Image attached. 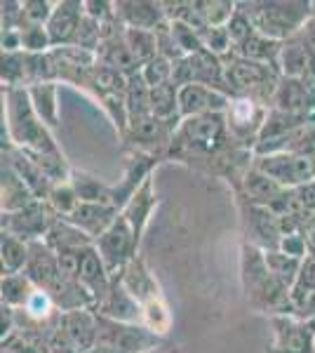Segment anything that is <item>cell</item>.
I'll list each match as a JSON object with an SVG mask.
<instances>
[{
    "label": "cell",
    "mask_w": 315,
    "mask_h": 353,
    "mask_svg": "<svg viewBox=\"0 0 315 353\" xmlns=\"http://www.w3.org/2000/svg\"><path fill=\"white\" fill-rule=\"evenodd\" d=\"M94 248H96V252H99V257L104 259V264L111 276H116V271H123L125 266L136 257L139 243H136L134 231H132L130 221L123 217V212H120V217L113 221L111 229L96 238Z\"/></svg>",
    "instance_id": "52a82bcc"
},
{
    "label": "cell",
    "mask_w": 315,
    "mask_h": 353,
    "mask_svg": "<svg viewBox=\"0 0 315 353\" xmlns=\"http://www.w3.org/2000/svg\"><path fill=\"white\" fill-rule=\"evenodd\" d=\"M280 50H283V43L273 41V38H266V36H261L259 31H254L247 41L240 45V48L233 50V52H236L238 57H243V59L259 61V64H268V66L278 68Z\"/></svg>",
    "instance_id": "603a6c76"
},
{
    "label": "cell",
    "mask_w": 315,
    "mask_h": 353,
    "mask_svg": "<svg viewBox=\"0 0 315 353\" xmlns=\"http://www.w3.org/2000/svg\"><path fill=\"white\" fill-rule=\"evenodd\" d=\"M238 8L250 17L256 31L266 38L285 43L299 36L301 28L315 17V3L306 0H263V3H238Z\"/></svg>",
    "instance_id": "3957f363"
},
{
    "label": "cell",
    "mask_w": 315,
    "mask_h": 353,
    "mask_svg": "<svg viewBox=\"0 0 315 353\" xmlns=\"http://www.w3.org/2000/svg\"><path fill=\"white\" fill-rule=\"evenodd\" d=\"M36 203V196L24 184L17 170L8 161H3V214H14Z\"/></svg>",
    "instance_id": "44dd1931"
},
{
    "label": "cell",
    "mask_w": 315,
    "mask_h": 353,
    "mask_svg": "<svg viewBox=\"0 0 315 353\" xmlns=\"http://www.w3.org/2000/svg\"><path fill=\"white\" fill-rule=\"evenodd\" d=\"M0 76H3L5 90L28 88L26 52H3V68H0Z\"/></svg>",
    "instance_id": "1f68e13d"
},
{
    "label": "cell",
    "mask_w": 315,
    "mask_h": 353,
    "mask_svg": "<svg viewBox=\"0 0 315 353\" xmlns=\"http://www.w3.org/2000/svg\"><path fill=\"white\" fill-rule=\"evenodd\" d=\"M299 38H301L303 43H306V48L315 54V17H311V21H308V24L301 28Z\"/></svg>",
    "instance_id": "b9f144b4"
},
{
    "label": "cell",
    "mask_w": 315,
    "mask_h": 353,
    "mask_svg": "<svg viewBox=\"0 0 315 353\" xmlns=\"http://www.w3.org/2000/svg\"><path fill=\"white\" fill-rule=\"evenodd\" d=\"M231 106V97L212 90L207 85H184L179 88V113L181 118L210 116V113H226Z\"/></svg>",
    "instance_id": "4fadbf2b"
},
{
    "label": "cell",
    "mask_w": 315,
    "mask_h": 353,
    "mask_svg": "<svg viewBox=\"0 0 315 353\" xmlns=\"http://www.w3.org/2000/svg\"><path fill=\"white\" fill-rule=\"evenodd\" d=\"M71 184L76 189L80 203H104L113 205V189L108 184H104L101 179H96L94 174L88 172H71ZM116 208V205H113Z\"/></svg>",
    "instance_id": "4316f807"
},
{
    "label": "cell",
    "mask_w": 315,
    "mask_h": 353,
    "mask_svg": "<svg viewBox=\"0 0 315 353\" xmlns=\"http://www.w3.org/2000/svg\"><path fill=\"white\" fill-rule=\"evenodd\" d=\"M59 219L54 214V210L50 208L45 201H36L33 205H28L26 210L14 214H3V233L17 236L26 243H36L50 233L52 224Z\"/></svg>",
    "instance_id": "ba28073f"
},
{
    "label": "cell",
    "mask_w": 315,
    "mask_h": 353,
    "mask_svg": "<svg viewBox=\"0 0 315 353\" xmlns=\"http://www.w3.org/2000/svg\"><path fill=\"white\" fill-rule=\"evenodd\" d=\"M228 137L231 132H228L226 113L181 118L172 137L170 153L179 158H216L226 149Z\"/></svg>",
    "instance_id": "277c9868"
},
{
    "label": "cell",
    "mask_w": 315,
    "mask_h": 353,
    "mask_svg": "<svg viewBox=\"0 0 315 353\" xmlns=\"http://www.w3.org/2000/svg\"><path fill=\"white\" fill-rule=\"evenodd\" d=\"M256 170L276 179L283 189H301L315 181V156L308 153H273V156H254Z\"/></svg>",
    "instance_id": "8992f818"
},
{
    "label": "cell",
    "mask_w": 315,
    "mask_h": 353,
    "mask_svg": "<svg viewBox=\"0 0 315 353\" xmlns=\"http://www.w3.org/2000/svg\"><path fill=\"white\" fill-rule=\"evenodd\" d=\"M125 104H128V116L130 121L136 118L153 116L151 113V88L141 78V71L134 76H128V90H125Z\"/></svg>",
    "instance_id": "f1b7e54d"
},
{
    "label": "cell",
    "mask_w": 315,
    "mask_h": 353,
    "mask_svg": "<svg viewBox=\"0 0 315 353\" xmlns=\"http://www.w3.org/2000/svg\"><path fill=\"white\" fill-rule=\"evenodd\" d=\"M172 76H174V64L165 57H156V59L141 66V78L146 81L148 88H160L165 83H172Z\"/></svg>",
    "instance_id": "d590c367"
},
{
    "label": "cell",
    "mask_w": 315,
    "mask_h": 353,
    "mask_svg": "<svg viewBox=\"0 0 315 353\" xmlns=\"http://www.w3.org/2000/svg\"><path fill=\"white\" fill-rule=\"evenodd\" d=\"M151 113L160 121L179 128L181 113H179V85L165 83L160 88H151Z\"/></svg>",
    "instance_id": "cb8c5ba5"
},
{
    "label": "cell",
    "mask_w": 315,
    "mask_h": 353,
    "mask_svg": "<svg viewBox=\"0 0 315 353\" xmlns=\"http://www.w3.org/2000/svg\"><path fill=\"white\" fill-rule=\"evenodd\" d=\"M226 31H228V36H231L233 50H236V48H240V45H243L245 41H247V38L256 31V28H254V24L250 21V17L238 8V12L233 14V19L226 24Z\"/></svg>",
    "instance_id": "60d3db41"
},
{
    "label": "cell",
    "mask_w": 315,
    "mask_h": 353,
    "mask_svg": "<svg viewBox=\"0 0 315 353\" xmlns=\"http://www.w3.org/2000/svg\"><path fill=\"white\" fill-rule=\"evenodd\" d=\"M223 66H226V85L231 97L254 99L266 106L268 101L273 104V97H276L280 78H283L278 73V68L243 59L236 52H231V61L223 59Z\"/></svg>",
    "instance_id": "5b68a950"
},
{
    "label": "cell",
    "mask_w": 315,
    "mask_h": 353,
    "mask_svg": "<svg viewBox=\"0 0 315 353\" xmlns=\"http://www.w3.org/2000/svg\"><path fill=\"white\" fill-rule=\"evenodd\" d=\"M96 309H99V316L108 318V321L125 323V325H144V309L123 285L120 276L111 278V288Z\"/></svg>",
    "instance_id": "7c38bea8"
},
{
    "label": "cell",
    "mask_w": 315,
    "mask_h": 353,
    "mask_svg": "<svg viewBox=\"0 0 315 353\" xmlns=\"http://www.w3.org/2000/svg\"><path fill=\"white\" fill-rule=\"evenodd\" d=\"M315 292V254H308L301 264V273L296 278L294 288H292V304H299L308 294Z\"/></svg>",
    "instance_id": "74e56055"
},
{
    "label": "cell",
    "mask_w": 315,
    "mask_h": 353,
    "mask_svg": "<svg viewBox=\"0 0 315 353\" xmlns=\"http://www.w3.org/2000/svg\"><path fill=\"white\" fill-rule=\"evenodd\" d=\"M266 118H268L266 104H259L254 99H243V97H233L231 106L226 111L228 132H231V137L238 144H250L252 139V149H254Z\"/></svg>",
    "instance_id": "30bf717a"
},
{
    "label": "cell",
    "mask_w": 315,
    "mask_h": 353,
    "mask_svg": "<svg viewBox=\"0 0 315 353\" xmlns=\"http://www.w3.org/2000/svg\"><path fill=\"white\" fill-rule=\"evenodd\" d=\"M203 48L207 50V52L226 59V57L233 52V43H231V36H228L226 26H210L207 31H203Z\"/></svg>",
    "instance_id": "f35d334b"
},
{
    "label": "cell",
    "mask_w": 315,
    "mask_h": 353,
    "mask_svg": "<svg viewBox=\"0 0 315 353\" xmlns=\"http://www.w3.org/2000/svg\"><path fill=\"white\" fill-rule=\"evenodd\" d=\"M54 5L50 0H26L24 8V26H48L50 17L54 12Z\"/></svg>",
    "instance_id": "ab89813d"
},
{
    "label": "cell",
    "mask_w": 315,
    "mask_h": 353,
    "mask_svg": "<svg viewBox=\"0 0 315 353\" xmlns=\"http://www.w3.org/2000/svg\"><path fill=\"white\" fill-rule=\"evenodd\" d=\"M116 5V17L125 28H141V31H156L160 24L167 21L163 3H148V0H120Z\"/></svg>",
    "instance_id": "2e32d148"
},
{
    "label": "cell",
    "mask_w": 315,
    "mask_h": 353,
    "mask_svg": "<svg viewBox=\"0 0 315 353\" xmlns=\"http://www.w3.org/2000/svg\"><path fill=\"white\" fill-rule=\"evenodd\" d=\"M0 257H3V276H14V273H24L28 257H31V243L21 241L17 236L3 233V243H0Z\"/></svg>",
    "instance_id": "484cf974"
},
{
    "label": "cell",
    "mask_w": 315,
    "mask_h": 353,
    "mask_svg": "<svg viewBox=\"0 0 315 353\" xmlns=\"http://www.w3.org/2000/svg\"><path fill=\"white\" fill-rule=\"evenodd\" d=\"M146 353H181L179 351V346H174V344H158V346H153V349H148Z\"/></svg>",
    "instance_id": "7bdbcfd3"
},
{
    "label": "cell",
    "mask_w": 315,
    "mask_h": 353,
    "mask_svg": "<svg viewBox=\"0 0 315 353\" xmlns=\"http://www.w3.org/2000/svg\"><path fill=\"white\" fill-rule=\"evenodd\" d=\"M120 217V210L113 208V205H104V203H80L71 214H68V221H71L76 229H80L85 236H90L92 241L106 233L113 226V221Z\"/></svg>",
    "instance_id": "9a60e30c"
},
{
    "label": "cell",
    "mask_w": 315,
    "mask_h": 353,
    "mask_svg": "<svg viewBox=\"0 0 315 353\" xmlns=\"http://www.w3.org/2000/svg\"><path fill=\"white\" fill-rule=\"evenodd\" d=\"M156 203L158 201H156V191H153V174H151L144 184L136 189V193L130 198V203L125 205V210H123V217L130 221L132 231H134V236H136V243L141 241V233L146 229L148 217H151Z\"/></svg>",
    "instance_id": "ffe728a7"
},
{
    "label": "cell",
    "mask_w": 315,
    "mask_h": 353,
    "mask_svg": "<svg viewBox=\"0 0 315 353\" xmlns=\"http://www.w3.org/2000/svg\"><path fill=\"white\" fill-rule=\"evenodd\" d=\"M45 203H48L50 208L54 210L57 217L66 219L68 214H71L73 210H76L78 205H80V198H78L76 189H73L71 179H68V181H59V184H54L52 191H50V196H48V201H45Z\"/></svg>",
    "instance_id": "d6a6232c"
},
{
    "label": "cell",
    "mask_w": 315,
    "mask_h": 353,
    "mask_svg": "<svg viewBox=\"0 0 315 353\" xmlns=\"http://www.w3.org/2000/svg\"><path fill=\"white\" fill-rule=\"evenodd\" d=\"M311 61H313V52L306 48V43L299 36H294L283 43V50H280L278 57V71L283 78H296V81H301L306 76Z\"/></svg>",
    "instance_id": "7402d4cb"
},
{
    "label": "cell",
    "mask_w": 315,
    "mask_h": 353,
    "mask_svg": "<svg viewBox=\"0 0 315 353\" xmlns=\"http://www.w3.org/2000/svg\"><path fill=\"white\" fill-rule=\"evenodd\" d=\"M240 271H243V288L247 294L250 304L263 313L273 316H294V304H292V290L268 271L266 254L254 245H243V259H240Z\"/></svg>",
    "instance_id": "7a4b0ae2"
},
{
    "label": "cell",
    "mask_w": 315,
    "mask_h": 353,
    "mask_svg": "<svg viewBox=\"0 0 315 353\" xmlns=\"http://www.w3.org/2000/svg\"><path fill=\"white\" fill-rule=\"evenodd\" d=\"M21 50L26 54H45L52 52V41H50L48 26H24L21 28Z\"/></svg>",
    "instance_id": "e575fe53"
},
{
    "label": "cell",
    "mask_w": 315,
    "mask_h": 353,
    "mask_svg": "<svg viewBox=\"0 0 315 353\" xmlns=\"http://www.w3.org/2000/svg\"><path fill=\"white\" fill-rule=\"evenodd\" d=\"M174 125L160 121L156 116H146V118H136V121L128 123L125 130V139L128 144H132V149L139 153H156L160 146H170L172 137H174Z\"/></svg>",
    "instance_id": "8fae6325"
},
{
    "label": "cell",
    "mask_w": 315,
    "mask_h": 353,
    "mask_svg": "<svg viewBox=\"0 0 315 353\" xmlns=\"http://www.w3.org/2000/svg\"><path fill=\"white\" fill-rule=\"evenodd\" d=\"M116 276H120L123 285L130 290L132 297L139 301L141 309L151 304V301L163 299V297H160V290L156 285V281H153V276L148 273V269L144 266V261H141L139 257L132 259L123 271L116 273Z\"/></svg>",
    "instance_id": "d6986e66"
},
{
    "label": "cell",
    "mask_w": 315,
    "mask_h": 353,
    "mask_svg": "<svg viewBox=\"0 0 315 353\" xmlns=\"http://www.w3.org/2000/svg\"><path fill=\"white\" fill-rule=\"evenodd\" d=\"M268 353H315V321L273 316V344Z\"/></svg>",
    "instance_id": "9c48e42d"
},
{
    "label": "cell",
    "mask_w": 315,
    "mask_h": 353,
    "mask_svg": "<svg viewBox=\"0 0 315 353\" xmlns=\"http://www.w3.org/2000/svg\"><path fill=\"white\" fill-rule=\"evenodd\" d=\"M88 353H111V351L101 349V346H94V349H92V351H88Z\"/></svg>",
    "instance_id": "ee69618b"
},
{
    "label": "cell",
    "mask_w": 315,
    "mask_h": 353,
    "mask_svg": "<svg viewBox=\"0 0 315 353\" xmlns=\"http://www.w3.org/2000/svg\"><path fill=\"white\" fill-rule=\"evenodd\" d=\"M266 254V264H268V271L283 283L285 288H294L296 278L301 273V264L303 259H296V257H289V254L280 252V250H271V252H263Z\"/></svg>",
    "instance_id": "4dcf8cb0"
},
{
    "label": "cell",
    "mask_w": 315,
    "mask_h": 353,
    "mask_svg": "<svg viewBox=\"0 0 315 353\" xmlns=\"http://www.w3.org/2000/svg\"><path fill=\"white\" fill-rule=\"evenodd\" d=\"M125 43H128L132 57L139 66L148 64L158 57V38L156 31H141V28H125Z\"/></svg>",
    "instance_id": "f546056e"
},
{
    "label": "cell",
    "mask_w": 315,
    "mask_h": 353,
    "mask_svg": "<svg viewBox=\"0 0 315 353\" xmlns=\"http://www.w3.org/2000/svg\"><path fill=\"white\" fill-rule=\"evenodd\" d=\"M33 109L40 116V121L50 130L59 125V99H57V83H40L28 88Z\"/></svg>",
    "instance_id": "d4e9b609"
},
{
    "label": "cell",
    "mask_w": 315,
    "mask_h": 353,
    "mask_svg": "<svg viewBox=\"0 0 315 353\" xmlns=\"http://www.w3.org/2000/svg\"><path fill=\"white\" fill-rule=\"evenodd\" d=\"M76 48L80 50H88V52H94L99 50L101 45V21L92 19V17L85 14L83 21H80L78 26V33H76Z\"/></svg>",
    "instance_id": "8d00e7d4"
},
{
    "label": "cell",
    "mask_w": 315,
    "mask_h": 353,
    "mask_svg": "<svg viewBox=\"0 0 315 353\" xmlns=\"http://www.w3.org/2000/svg\"><path fill=\"white\" fill-rule=\"evenodd\" d=\"M85 17V3L78 0H61L54 5V12L48 21V33L52 48H71L76 43L78 26Z\"/></svg>",
    "instance_id": "5bb4252c"
},
{
    "label": "cell",
    "mask_w": 315,
    "mask_h": 353,
    "mask_svg": "<svg viewBox=\"0 0 315 353\" xmlns=\"http://www.w3.org/2000/svg\"><path fill=\"white\" fill-rule=\"evenodd\" d=\"M59 330L66 334L68 341L78 349V353H88L96 344V318L88 309L61 313Z\"/></svg>",
    "instance_id": "ac0fdd59"
},
{
    "label": "cell",
    "mask_w": 315,
    "mask_h": 353,
    "mask_svg": "<svg viewBox=\"0 0 315 353\" xmlns=\"http://www.w3.org/2000/svg\"><path fill=\"white\" fill-rule=\"evenodd\" d=\"M198 8L207 26H226L238 12V3L231 0H198Z\"/></svg>",
    "instance_id": "836d02e7"
},
{
    "label": "cell",
    "mask_w": 315,
    "mask_h": 353,
    "mask_svg": "<svg viewBox=\"0 0 315 353\" xmlns=\"http://www.w3.org/2000/svg\"><path fill=\"white\" fill-rule=\"evenodd\" d=\"M3 304L10 306V309L19 311L26 309L28 301L36 294V285L33 281L26 276V273H14V276H3Z\"/></svg>",
    "instance_id": "83f0119b"
},
{
    "label": "cell",
    "mask_w": 315,
    "mask_h": 353,
    "mask_svg": "<svg viewBox=\"0 0 315 353\" xmlns=\"http://www.w3.org/2000/svg\"><path fill=\"white\" fill-rule=\"evenodd\" d=\"M240 191H243V198L247 201V205L273 208L287 189H283L276 179L263 174L254 165H250L247 172H243V176H240Z\"/></svg>",
    "instance_id": "e0dca14e"
},
{
    "label": "cell",
    "mask_w": 315,
    "mask_h": 353,
    "mask_svg": "<svg viewBox=\"0 0 315 353\" xmlns=\"http://www.w3.org/2000/svg\"><path fill=\"white\" fill-rule=\"evenodd\" d=\"M8 134V149H21L33 153H54L59 151L50 128L40 121L33 109L28 88L5 90V121L3 137Z\"/></svg>",
    "instance_id": "6da1fadb"
}]
</instances>
